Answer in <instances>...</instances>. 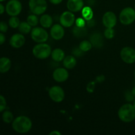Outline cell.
I'll return each mask as SVG.
<instances>
[{
    "mask_svg": "<svg viewBox=\"0 0 135 135\" xmlns=\"http://www.w3.org/2000/svg\"><path fill=\"white\" fill-rule=\"evenodd\" d=\"M26 42L25 36L21 33H17L11 36L9 40V44L13 48L18 49L22 47Z\"/></svg>",
    "mask_w": 135,
    "mask_h": 135,
    "instance_id": "8fae6325",
    "label": "cell"
},
{
    "mask_svg": "<svg viewBox=\"0 0 135 135\" xmlns=\"http://www.w3.org/2000/svg\"><path fill=\"white\" fill-rule=\"evenodd\" d=\"M5 12V6H4L2 2H0V15L3 14Z\"/></svg>",
    "mask_w": 135,
    "mask_h": 135,
    "instance_id": "74e56055",
    "label": "cell"
},
{
    "mask_svg": "<svg viewBox=\"0 0 135 135\" xmlns=\"http://www.w3.org/2000/svg\"><path fill=\"white\" fill-rule=\"evenodd\" d=\"M26 22L32 26V27H35L38 25V22H39V19H38V17L36 15H30L28 16L27 19H26Z\"/></svg>",
    "mask_w": 135,
    "mask_h": 135,
    "instance_id": "484cf974",
    "label": "cell"
},
{
    "mask_svg": "<svg viewBox=\"0 0 135 135\" xmlns=\"http://www.w3.org/2000/svg\"><path fill=\"white\" fill-rule=\"evenodd\" d=\"M22 6L19 0H9L5 5V12L11 17L18 16L22 11Z\"/></svg>",
    "mask_w": 135,
    "mask_h": 135,
    "instance_id": "8992f818",
    "label": "cell"
},
{
    "mask_svg": "<svg viewBox=\"0 0 135 135\" xmlns=\"http://www.w3.org/2000/svg\"><path fill=\"white\" fill-rule=\"evenodd\" d=\"M20 23H21V21H20L19 18L17 17V16L11 17L8 21V25L12 28H18Z\"/></svg>",
    "mask_w": 135,
    "mask_h": 135,
    "instance_id": "d4e9b609",
    "label": "cell"
},
{
    "mask_svg": "<svg viewBox=\"0 0 135 135\" xmlns=\"http://www.w3.org/2000/svg\"><path fill=\"white\" fill-rule=\"evenodd\" d=\"M67 7L70 11L76 13L81 11L84 7V1L83 0H68Z\"/></svg>",
    "mask_w": 135,
    "mask_h": 135,
    "instance_id": "2e32d148",
    "label": "cell"
},
{
    "mask_svg": "<svg viewBox=\"0 0 135 135\" xmlns=\"http://www.w3.org/2000/svg\"><path fill=\"white\" fill-rule=\"evenodd\" d=\"M1 119H2V121L5 123H12L13 121L14 120V115H13V113L11 112H10V111L5 110L4 112H3L2 115H1Z\"/></svg>",
    "mask_w": 135,
    "mask_h": 135,
    "instance_id": "7402d4cb",
    "label": "cell"
},
{
    "mask_svg": "<svg viewBox=\"0 0 135 135\" xmlns=\"http://www.w3.org/2000/svg\"><path fill=\"white\" fill-rule=\"evenodd\" d=\"M120 56L123 62L127 64L135 63V50L131 47H125L121 50Z\"/></svg>",
    "mask_w": 135,
    "mask_h": 135,
    "instance_id": "9c48e42d",
    "label": "cell"
},
{
    "mask_svg": "<svg viewBox=\"0 0 135 135\" xmlns=\"http://www.w3.org/2000/svg\"><path fill=\"white\" fill-rule=\"evenodd\" d=\"M11 125L15 132L20 134H25L31 130L32 122L29 117L25 115H20L14 119Z\"/></svg>",
    "mask_w": 135,
    "mask_h": 135,
    "instance_id": "6da1fadb",
    "label": "cell"
},
{
    "mask_svg": "<svg viewBox=\"0 0 135 135\" xmlns=\"http://www.w3.org/2000/svg\"><path fill=\"white\" fill-rule=\"evenodd\" d=\"M12 63L9 58L7 57H0V73H6L11 68Z\"/></svg>",
    "mask_w": 135,
    "mask_h": 135,
    "instance_id": "e0dca14e",
    "label": "cell"
},
{
    "mask_svg": "<svg viewBox=\"0 0 135 135\" xmlns=\"http://www.w3.org/2000/svg\"><path fill=\"white\" fill-rule=\"evenodd\" d=\"M90 42L92 46L96 48H101L104 45V39L102 34L100 32H94L90 37Z\"/></svg>",
    "mask_w": 135,
    "mask_h": 135,
    "instance_id": "9a60e30c",
    "label": "cell"
},
{
    "mask_svg": "<svg viewBox=\"0 0 135 135\" xmlns=\"http://www.w3.org/2000/svg\"><path fill=\"white\" fill-rule=\"evenodd\" d=\"M60 24L63 27L69 28L73 26L75 22V16L71 11H65L61 15L59 18Z\"/></svg>",
    "mask_w": 135,
    "mask_h": 135,
    "instance_id": "30bf717a",
    "label": "cell"
},
{
    "mask_svg": "<svg viewBox=\"0 0 135 135\" xmlns=\"http://www.w3.org/2000/svg\"><path fill=\"white\" fill-rule=\"evenodd\" d=\"M134 10H135V3H134Z\"/></svg>",
    "mask_w": 135,
    "mask_h": 135,
    "instance_id": "f6af8a7d",
    "label": "cell"
},
{
    "mask_svg": "<svg viewBox=\"0 0 135 135\" xmlns=\"http://www.w3.org/2000/svg\"><path fill=\"white\" fill-rule=\"evenodd\" d=\"M118 117L121 121L131 123L135 119V108L133 104H123L118 111Z\"/></svg>",
    "mask_w": 135,
    "mask_h": 135,
    "instance_id": "7a4b0ae2",
    "label": "cell"
},
{
    "mask_svg": "<svg viewBox=\"0 0 135 135\" xmlns=\"http://www.w3.org/2000/svg\"><path fill=\"white\" fill-rule=\"evenodd\" d=\"M119 21L123 25H130L135 21V10L131 7L123 9L119 15Z\"/></svg>",
    "mask_w": 135,
    "mask_h": 135,
    "instance_id": "5b68a950",
    "label": "cell"
},
{
    "mask_svg": "<svg viewBox=\"0 0 135 135\" xmlns=\"http://www.w3.org/2000/svg\"><path fill=\"white\" fill-rule=\"evenodd\" d=\"M73 34L75 37L77 38H82L86 36L88 33L87 28L85 26H79L75 25L72 29Z\"/></svg>",
    "mask_w": 135,
    "mask_h": 135,
    "instance_id": "ac0fdd59",
    "label": "cell"
},
{
    "mask_svg": "<svg viewBox=\"0 0 135 135\" xmlns=\"http://www.w3.org/2000/svg\"><path fill=\"white\" fill-rule=\"evenodd\" d=\"M5 1H6V0H0V2H3Z\"/></svg>",
    "mask_w": 135,
    "mask_h": 135,
    "instance_id": "7bdbcfd3",
    "label": "cell"
},
{
    "mask_svg": "<svg viewBox=\"0 0 135 135\" xmlns=\"http://www.w3.org/2000/svg\"><path fill=\"white\" fill-rule=\"evenodd\" d=\"M82 14L83 17L86 21L91 19L93 18V11L91 9L90 7L86 6L84 7L82 9Z\"/></svg>",
    "mask_w": 135,
    "mask_h": 135,
    "instance_id": "cb8c5ba5",
    "label": "cell"
},
{
    "mask_svg": "<svg viewBox=\"0 0 135 135\" xmlns=\"http://www.w3.org/2000/svg\"><path fill=\"white\" fill-rule=\"evenodd\" d=\"M63 65L67 69H72L76 65V58L74 55H67L63 60Z\"/></svg>",
    "mask_w": 135,
    "mask_h": 135,
    "instance_id": "d6986e66",
    "label": "cell"
},
{
    "mask_svg": "<svg viewBox=\"0 0 135 135\" xmlns=\"http://www.w3.org/2000/svg\"><path fill=\"white\" fill-rule=\"evenodd\" d=\"M51 57L54 61L61 62L64 59L65 54L63 50L61 48H55L51 51Z\"/></svg>",
    "mask_w": 135,
    "mask_h": 135,
    "instance_id": "44dd1931",
    "label": "cell"
},
{
    "mask_svg": "<svg viewBox=\"0 0 135 135\" xmlns=\"http://www.w3.org/2000/svg\"><path fill=\"white\" fill-rule=\"evenodd\" d=\"M28 6L32 14L40 15L47 10V3L46 0H29Z\"/></svg>",
    "mask_w": 135,
    "mask_h": 135,
    "instance_id": "277c9868",
    "label": "cell"
},
{
    "mask_svg": "<svg viewBox=\"0 0 135 135\" xmlns=\"http://www.w3.org/2000/svg\"><path fill=\"white\" fill-rule=\"evenodd\" d=\"M84 51L81 50V49L79 47H75L73 49L72 51V54L73 55H74L75 57H80L83 56L84 54Z\"/></svg>",
    "mask_w": 135,
    "mask_h": 135,
    "instance_id": "f1b7e54d",
    "label": "cell"
},
{
    "mask_svg": "<svg viewBox=\"0 0 135 135\" xmlns=\"http://www.w3.org/2000/svg\"><path fill=\"white\" fill-rule=\"evenodd\" d=\"M6 41V37H5L4 33L0 32V46H2Z\"/></svg>",
    "mask_w": 135,
    "mask_h": 135,
    "instance_id": "8d00e7d4",
    "label": "cell"
},
{
    "mask_svg": "<svg viewBox=\"0 0 135 135\" xmlns=\"http://www.w3.org/2000/svg\"><path fill=\"white\" fill-rule=\"evenodd\" d=\"M104 36L107 39H112L115 36V30H113V28H106L104 31Z\"/></svg>",
    "mask_w": 135,
    "mask_h": 135,
    "instance_id": "83f0119b",
    "label": "cell"
},
{
    "mask_svg": "<svg viewBox=\"0 0 135 135\" xmlns=\"http://www.w3.org/2000/svg\"><path fill=\"white\" fill-rule=\"evenodd\" d=\"M75 24L79 26H86V20L84 18H78L75 20Z\"/></svg>",
    "mask_w": 135,
    "mask_h": 135,
    "instance_id": "836d02e7",
    "label": "cell"
},
{
    "mask_svg": "<svg viewBox=\"0 0 135 135\" xmlns=\"http://www.w3.org/2000/svg\"><path fill=\"white\" fill-rule=\"evenodd\" d=\"M49 96L51 100L57 103L61 102L65 98V92L61 87L54 86L49 90Z\"/></svg>",
    "mask_w": 135,
    "mask_h": 135,
    "instance_id": "ba28073f",
    "label": "cell"
},
{
    "mask_svg": "<svg viewBox=\"0 0 135 135\" xmlns=\"http://www.w3.org/2000/svg\"><path fill=\"white\" fill-rule=\"evenodd\" d=\"M49 1L51 3L54 4V5H59L63 1V0H49Z\"/></svg>",
    "mask_w": 135,
    "mask_h": 135,
    "instance_id": "f35d334b",
    "label": "cell"
},
{
    "mask_svg": "<svg viewBox=\"0 0 135 135\" xmlns=\"http://www.w3.org/2000/svg\"><path fill=\"white\" fill-rule=\"evenodd\" d=\"M96 81H91L88 83L86 86V90L89 93H93L95 90V87H96Z\"/></svg>",
    "mask_w": 135,
    "mask_h": 135,
    "instance_id": "4dcf8cb0",
    "label": "cell"
},
{
    "mask_svg": "<svg viewBox=\"0 0 135 135\" xmlns=\"http://www.w3.org/2000/svg\"><path fill=\"white\" fill-rule=\"evenodd\" d=\"M131 92H132V94H133V96H134V97H135V86H134V87H133V88H132V90H131Z\"/></svg>",
    "mask_w": 135,
    "mask_h": 135,
    "instance_id": "60d3db41",
    "label": "cell"
},
{
    "mask_svg": "<svg viewBox=\"0 0 135 135\" xmlns=\"http://www.w3.org/2000/svg\"><path fill=\"white\" fill-rule=\"evenodd\" d=\"M79 47L83 50L84 52H87L92 49V45L90 40H83L79 44Z\"/></svg>",
    "mask_w": 135,
    "mask_h": 135,
    "instance_id": "4316f807",
    "label": "cell"
},
{
    "mask_svg": "<svg viewBox=\"0 0 135 135\" xmlns=\"http://www.w3.org/2000/svg\"><path fill=\"white\" fill-rule=\"evenodd\" d=\"M7 108V100L3 96L0 94V113L4 112Z\"/></svg>",
    "mask_w": 135,
    "mask_h": 135,
    "instance_id": "f546056e",
    "label": "cell"
},
{
    "mask_svg": "<svg viewBox=\"0 0 135 135\" xmlns=\"http://www.w3.org/2000/svg\"><path fill=\"white\" fill-rule=\"evenodd\" d=\"M69 73L67 69L59 67L54 70L53 72V78L57 83H63L69 78Z\"/></svg>",
    "mask_w": 135,
    "mask_h": 135,
    "instance_id": "4fadbf2b",
    "label": "cell"
},
{
    "mask_svg": "<svg viewBox=\"0 0 135 135\" xmlns=\"http://www.w3.org/2000/svg\"><path fill=\"white\" fill-rule=\"evenodd\" d=\"M86 25L88 27L92 28L93 26H95V21L93 18H91V19L88 20V21H86Z\"/></svg>",
    "mask_w": 135,
    "mask_h": 135,
    "instance_id": "e575fe53",
    "label": "cell"
},
{
    "mask_svg": "<svg viewBox=\"0 0 135 135\" xmlns=\"http://www.w3.org/2000/svg\"><path fill=\"white\" fill-rule=\"evenodd\" d=\"M105 76L103 75H99V76H98L96 78V80H95V81H96V83H103L104 80H105Z\"/></svg>",
    "mask_w": 135,
    "mask_h": 135,
    "instance_id": "d590c367",
    "label": "cell"
},
{
    "mask_svg": "<svg viewBox=\"0 0 135 135\" xmlns=\"http://www.w3.org/2000/svg\"><path fill=\"white\" fill-rule=\"evenodd\" d=\"M125 100L128 102H132L134 100L135 97L132 94L131 90H127L125 94Z\"/></svg>",
    "mask_w": 135,
    "mask_h": 135,
    "instance_id": "d6a6232c",
    "label": "cell"
},
{
    "mask_svg": "<svg viewBox=\"0 0 135 135\" xmlns=\"http://www.w3.org/2000/svg\"><path fill=\"white\" fill-rule=\"evenodd\" d=\"M47 32L42 27H34L31 30V38L37 43H44L48 40Z\"/></svg>",
    "mask_w": 135,
    "mask_h": 135,
    "instance_id": "52a82bcc",
    "label": "cell"
},
{
    "mask_svg": "<svg viewBox=\"0 0 135 135\" xmlns=\"http://www.w3.org/2000/svg\"><path fill=\"white\" fill-rule=\"evenodd\" d=\"M117 17L112 11H108L104 13L102 17V23L106 28H113L117 24Z\"/></svg>",
    "mask_w": 135,
    "mask_h": 135,
    "instance_id": "7c38bea8",
    "label": "cell"
},
{
    "mask_svg": "<svg viewBox=\"0 0 135 135\" xmlns=\"http://www.w3.org/2000/svg\"><path fill=\"white\" fill-rule=\"evenodd\" d=\"M18 30L20 33L22 34H28L32 30V26L27 22H21L18 27Z\"/></svg>",
    "mask_w": 135,
    "mask_h": 135,
    "instance_id": "603a6c76",
    "label": "cell"
},
{
    "mask_svg": "<svg viewBox=\"0 0 135 135\" xmlns=\"http://www.w3.org/2000/svg\"><path fill=\"white\" fill-rule=\"evenodd\" d=\"M39 22L43 28H50L53 25V18L50 15L44 14L39 19Z\"/></svg>",
    "mask_w": 135,
    "mask_h": 135,
    "instance_id": "ffe728a7",
    "label": "cell"
},
{
    "mask_svg": "<svg viewBox=\"0 0 135 135\" xmlns=\"http://www.w3.org/2000/svg\"><path fill=\"white\" fill-rule=\"evenodd\" d=\"M9 29V25L5 21H0V32L2 33H6Z\"/></svg>",
    "mask_w": 135,
    "mask_h": 135,
    "instance_id": "1f68e13d",
    "label": "cell"
},
{
    "mask_svg": "<svg viewBox=\"0 0 135 135\" xmlns=\"http://www.w3.org/2000/svg\"><path fill=\"white\" fill-rule=\"evenodd\" d=\"M134 78H135V71H134Z\"/></svg>",
    "mask_w": 135,
    "mask_h": 135,
    "instance_id": "ee69618b",
    "label": "cell"
},
{
    "mask_svg": "<svg viewBox=\"0 0 135 135\" xmlns=\"http://www.w3.org/2000/svg\"><path fill=\"white\" fill-rule=\"evenodd\" d=\"M50 35L51 38L55 40H61L65 35V30L63 26L59 24L53 25L50 29Z\"/></svg>",
    "mask_w": 135,
    "mask_h": 135,
    "instance_id": "5bb4252c",
    "label": "cell"
},
{
    "mask_svg": "<svg viewBox=\"0 0 135 135\" xmlns=\"http://www.w3.org/2000/svg\"><path fill=\"white\" fill-rule=\"evenodd\" d=\"M51 47L47 44L38 43L32 49V54L35 57L39 59H45L51 55Z\"/></svg>",
    "mask_w": 135,
    "mask_h": 135,
    "instance_id": "3957f363",
    "label": "cell"
},
{
    "mask_svg": "<svg viewBox=\"0 0 135 135\" xmlns=\"http://www.w3.org/2000/svg\"><path fill=\"white\" fill-rule=\"evenodd\" d=\"M61 135V133H59V131H57L56 130H54L53 131H51V133H50V135Z\"/></svg>",
    "mask_w": 135,
    "mask_h": 135,
    "instance_id": "ab89813d",
    "label": "cell"
},
{
    "mask_svg": "<svg viewBox=\"0 0 135 135\" xmlns=\"http://www.w3.org/2000/svg\"><path fill=\"white\" fill-rule=\"evenodd\" d=\"M133 105H134V108H135V99H134V101H133Z\"/></svg>",
    "mask_w": 135,
    "mask_h": 135,
    "instance_id": "b9f144b4",
    "label": "cell"
}]
</instances>
